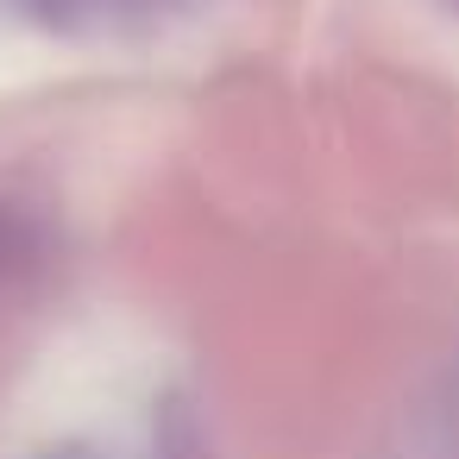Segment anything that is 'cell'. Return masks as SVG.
<instances>
[{
  "instance_id": "cell-2",
  "label": "cell",
  "mask_w": 459,
  "mask_h": 459,
  "mask_svg": "<svg viewBox=\"0 0 459 459\" xmlns=\"http://www.w3.org/2000/svg\"><path fill=\"white\" fill-rule=\"evenodd\" d=\"M45 459H82V453H45Z\"/></svg>"
},
{
  "instance_id": "cell-1",
  "label": "cell",
  "mask_w": 459,
  "mask_h": 459,
  "mask_svg": "<svg viewBox=\"0 0 459 459\" xmlns=\"http://www.w3.org/2000/svg\"><path fill=\"white\" fill-rule=\"evenodd\" d=\"M13 7L64 39H126L158 26L177 0H13Z\"/></svg>"
}]
</instances>
